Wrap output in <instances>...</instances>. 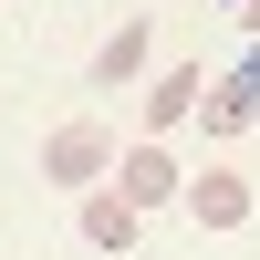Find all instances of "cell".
I'll list each match as a JSON object with an SVG mask.
<instances>
[{
    "label": "cell",
    "mask_w": 260,
    "mask_h": 260,
    "mask_svg": "<svg viewBox=\"0 0 260 260\" xmlns=\"http://www.w3.org/2000/svg\"><path fill=\"white\" fill-rule=\"evenodd\" d=\"M115 198L125 208H177L187 198V177H177V156H167V136H136L115 156Z\"/></svg>",
    "instance_id": "7a4b0ae2"
},
{
    "label": "cell",
    "mask_w": 260,
    "mask_h": 260,
    "mask_svg": "<svg viewBox=\"0 0 260 260\" xmlns=\"http://www.w3.org/2000/svg\"><path fill=\"white\" fill-rule=\"evenodd\" d=\"M219 136H240V125H260V62H240V73H219L208 83V104H198Z\"/></svg>",
    "instance_id": "5b68a950"
},
{
    "label": "cell",
    "mask_w": 260,
    "mask_h": 260,
    "mask_svg": "<svg viewBox=\"0 0 260 260\" xmlns=\"http://www.w3.org/2000/svg\"><path fill=\"white\" fill-rule=\"evenodd\" d=\"M136 229H146V208H125L115 187L83 198V240H94V250H136Z\"/></svg>",
    "instance_id": "8992f818"
},
{
    "label": "cell",
    "mask_w": 260,
    "mask_h": 260,
    "mask_svg": "<svg viewBox=\"0 0 260 260\" xmlns=\"http://www.w3.org/2000/svg\"><path fill=\"white\" fill-rule=\"evenodd\" d=\"M240 31H250V42H260V0H240Z\"/></svg>",
    "instance_id": "ba28073f"
},
{
    "label": "cell",
    "mask_w": 260,
    "mask_h": 260,
    "mask_svg": "<svg viewBox=\"0 0 260 260\" xmlns=\"http://www.w3.org/2000/svg\"><path fill=\"white\" fill-rule=\"evenodd\" d=\"M187 219H198V229H240V219H250V177H240V167L187 177Z\"/></svg>",
    "instance_id": "277c9868"
},
{
    "label": "cell",
    "mask_w": 260,
    "mask_h": 260,
    "mask_svg": "<svg viewBox=\"0 0 260 260\" xmlns=\"http://www.w3.org/2000/svg\"><path fill=\"white\" fill-rule=\"evenodd\" d=\"M198 104H208V73H198V62H167V73L146 83V104H136V125H146V136H177V125L198 115Z\"/></svg>",
    "instance_id": "3957f363"
},
{
    "label": "cell",
    "mask_w": 260,
    "mask_h": 260,
    "mask_svg": "<svg viewBox=\"0 0 260 260\" xmlns=\"http://www.w3.org/2000/svg\"><path fill=\"white\" fill-rule=\"evenodd\" d=\"M42 177L52 187H73V198H94V187H115V136H104V125H52V136H42Z\"/></svg>",
    "instance_id": "6da1fadb"
},
{
    "label": "cell",
    "mask_w": 260,
    "mask_h": 260,
    "mask_svg": "<svg viewBox=\"0 0 260 260\" xmlns=\"http://www.w3.org/2000/svg\"><path fill=\"white\" fill-rule=\"evenodd\" d=\"M146 52H156V42H146V21H125V31L94 52V83H104V94H125V83L146 73Z\"/></svg>",
    "instance_id": "52a82bcc"
}]
</instances>
